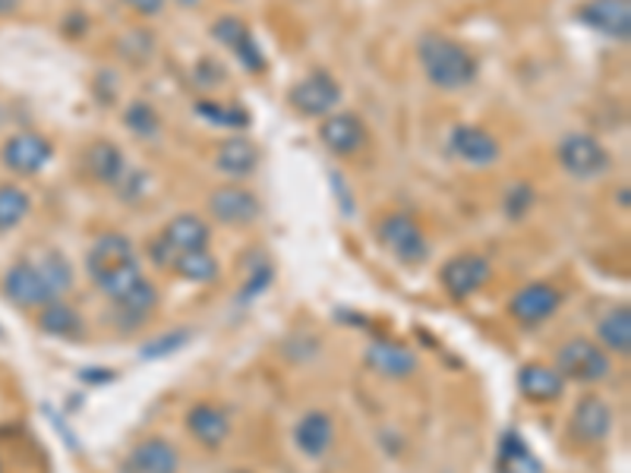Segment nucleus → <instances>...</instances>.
<instances>
[{
  "label": "nucleus",
  "mask_w": 631,
  "mask_h": 473,
  "mask_svg": "<svg viewBox=\"0 0 631 473\" xmlns=\"http://www.w3.org/2000/svg\"><path fill=\"white\" fill-rule=\"evenodd\" d=\"M70 287H73V269H70L67 256H60V252H48L38 262L23 259L3 279V294L23 309L48 307Z\"/></svg>",
  "instance_id": "obj_1"
},
{
  "label": "nucleus",
  "mask_w": 631,
  "mask_h": 473,
  "mask_svg": "<svg viewBox=\"0 0 631 473\" xmlns=\"http://www.w3.org/2000/svg\"><path fill=\"white\" fill-rule=\"evenodd\" d=\"M420 67L426 73V80L442 88V92H461L477 80V57L467 51L461 42L440 35V32H426L417 45Z\"/></svg>",
  "instance_id": "obj_2"
},
{
  "label": "nucleus",
  "mask_w": 631,
  "mask_h": 473,
  "mask_svg": "<svg viewBox=\"0 0 631 473\" xmlns=\"http://www.w3.org/2000/svg\"><path fill=\"white\" fill-rule=\"evenodd\" d=\"M209 240H212L209 224L202 222L199 215L184 212V215L171 218L165 230L152 240L149 256H152V262H155L159 269H174V262H177L184 252L206 250V247H209Z\"/></svg>",
  "instance_id": "obj_3"
},
{
  "label": "nucleus",
  "mask_w": 631,
  "mask_h": 473,
  "mask_svg": "<svg viewBox=\"0 0 631 473\" xmlns=\"http://www.w3.org/2000/svg\"><path fill=\"white\" fill-rule=\"evenodd\" d=\"M609 366L612 363L606 357V351L597 341H591V338H572L556 354V373L562 379L584 382V386L604 382L606 376H609Z\"/></svg>",
  "instance_id": "obj_4"
},
{
  "label": "nucleus",
  "mask_w": 631,
  "mask_h": 473,
  "mask_svg": "<svg viewBox=\"0 0 631 473\" xmlns=\"http://www.w3.org/2000/svg\"><path fill=\"white\" fill-rule=\"evenodd\" d=\"M376 237H379V244H383L385 250L392 252L398 262H405V265H420L430 256V244H426L420 224L413 222L411 215H401V212L398 215H385L383 222H379Z\"/></svg>",
  "instance_id": "obj_5"
},
{
  "label": "nucleus",
  "mask_w": 631,
  "mask_h": 473,
  "mask_svg": "<svg viewBox=\"0 0 631 473\" xmlns=\"http://www.w3.org/2000/svg\"><path fill=\"white\" fill-rule=\"evenodd\" d=\"M559 165L575 180H597L609 170V152L600 140L587 133H572L559 142Z\"/></svg>",
  "instance_id": "obj_6"
},
{
  "label": "nucleus",
  "mask_w": 631,
  "mask_h": 473,
  "mask_svg": "<svg viewBox=\"0 0 631 473\" xmlns=\"http://www.w3.org/2000/svg\"><path fill=\"white\" fill-rule=\"evenodd\" d=\"M490 275H493V265H490L487 256L461 252V256H452V259L442 265L440 281L448 297L467 300V297H474V294L490 281Z\"/></svg>",
  "instance_id": "obj_7"
},
{
  "label": "nucleus",
  "mask_w": 631,
  "mask_h": 473,
  "mask_svg": "<svg viewBox=\"0 0 631 473\" xmlns=\"http://www.w3.org/2000/svg\"><path fill=\"white\" fill-rule=\"evenodd\" d=\"M55 158V145L38 137V133H16L3 142L0 149V162L7 170L20 174V177H32L38 170H45V165Z\"/></svg>",
  "instance_id": "obj_8"
},
{
  "label": "nucleus",
  "mask_w": 631,
  "mask_h": 473,
  "mask_svg": "<svg viewBox=\"0 0 631 473\" xmlns=\"http://www.w3.org/2000/svg\"><path fill=\"white\" fill-rule=\"evenodd\" d=\"M288 102L294 105V111H301L303 117H323L338 108L341 102V85L335 83V76H329L326 70H316L309 76H303L301 83L291 88Z\"/></svg>",
  "instance_id": "obj_9"
},
{
  "label": "nucleus",
  "mask_w": 631,
  "mask_h": 473,
  "mask_svg": "<svg viewBox=\"0 0 631 473\" xmlns=\"http://www.w3.org/2000/svg\"><path fill=\"white\" fill-rule=\"evenodd\" d=\"M577 20L612 42H629L631 0H587V3H581Z\"/></svg>",
  "instance_id": "obj_10"
},
{
  "label": "nucleus",
  "mask_w": 631,
  "mask_h": 473,
  "mask_svg": "<svg viewBox=\"0 0 631 473\" xmlns=\"http://www.w3.org/2000/svg\"><path fill=\"white\" fill-rule=\"evenodd\" d=\"M612 429V411L600 394H584L569 419V436L577 446H597Z\"/></svg>",
  "instance_id": "obj_11"
},
{
  "label": "nucleus",
  "mask_w": 631,
  "mask_h": 473,
  "mask_svg": "<svg viewBox=\"0 0 631 473\" xmlns=\"http://www.w3.org/2000/svg\"><path fill=\"white\" fill-rule=\"evenodd\" d=\"M448 149L458 162L470 167H490L502 155L493 133H487L483 127H474V123H458L448 137Z\"/></svg>",
  "instance_id": "obj_12"
},
{
  "label": "nucleus",
  "mask_w": 631,
  "mask_h": 473,
  "mask_svg": "<svg viewBox=\"0 0 631 473\" xmlns=\"http://www.w3.org/2000/svg\"><path fill=\"white\" fill-rule=\"evenodd\" d=\"M209 212L215 215V222L247 227V224L259 222L262 202H259V196L249 193L247 187H221L209 196Z\"/></svg>",
  "instance_id": "obj_13"
},
{
  "label": "nucleus",
  "mask_w": 631,
  "mask_h": 473,
  "mask_svg": "<svg viewBox=\"0 0 631 473\" xmlns=\"http://www.w3.org/2000/svg\"><path fill=\"white\" fill-rule=\"evenodd\" d=\"M559 307H562V294H559L552 284H547V281H534V284H527V287H522V291L512 297L509 312H512L522 326H540V322H547L549 316Z\"/></svg>",
  "instance_id": "obj_14"
},
{
  "label": "nucleus",
  "mask_w": 631,
  "mask_h": 473,
  "mask_svg": "<svg viewBox=\"0 0 631 473\" xmlns=\"http://www.w3.org/2000/svg\"><path fill=\"white\" fill-rule=\"evenodd\" d=\"M133 259H137V250H133V244H130L124 234H102V237L92 244L89 256H85V269H89L92 281L98 284L102 279H108L110 272L124 269V265L133 262Z\"/></svg>",
  "instance_id": "obj_15"
},
{
  "label": "nucleus",
  "mask_w": 631,
  "mask_h": 473,
  "mask_svg": "<svg viewBox=\"0 0 631 473\" xmlns=\"http://www.w3.org/2000/svg\"><path fill=\"white\" fill-rule=\"evenodd\" d=\"M212 35L219 38L224 48L234 51V57L247 67L249 73H262L266 70V55L259 51V45H256L247 23L234 20V16H221L219 23L212 26Z\"/></svg>",
  "instance_id": "obj_16"
},
{
  "label": "nucleus",
  "mask_w": 631,
  "mask_h": 473,
  "mask_svg": "<svg viewBox=\"0 0 631 473\" xmlns=\"http://www.w3.org/2000/svg\"><path fill=\"white\" fill-rule=\"evenodd\" d=\"M319 140H323V145L329 149L331 155L348 158V155H354V152L363 149L366 127H363V120H360L358 114H331V117H326L323 130H319Z\"/></svg>",
  "instance_id": "obj_17"
},
{
  "label": "nucleus",
  "mask_w": 631,
  "mask_h": 473,
  "mask_svg": "<svg viewBox=\"0 0 631 473\" xmlns=\"http://www.w3.org/2000/svg\"><path fill=\"white\" fill-rule=\"evenodd\" d=\"M363 360L373 373H379L385 379H408V376L417 373V363H420L417 354L408 351L405 344H398V341H373L366 347Z\"/></svg>",
  "instance_id": "obj_18"
},
{
  "label": "nucleus",
  "mask_w": 631,
  "mask_h": 473,
  "mask_svg": "<svg viewBox=\"0 0 631 473\" xmlns=\"http://www.w3.org/2000/svg\"><path fill=\"white\" fill-rule=\"evenodd\" d=\"M335 442V423L326 411H309L303 414L301 423L294 426V446L301 448L306 458H323Z\"/></svg>",
  "instance_id": "obj_19"
},
{
  "label": "nucleus",
  "mask_w": 631,
  "mask_h": 473,
  "mask_svg": "<svg viewBox=\"0 0 631 473\" xmlns=\"http://www.w3.org/2000/svg\"><path fill=\"white\" fill-rule=\"evenodd\" d=\"M518 389L527 401L534 404H552L562 398L565 391V379L556 373V366H544V363H527L518 373Z\"/></svg>",
  "instance_id": "obj_20"
},
{
  "label": "nucleus",
  "mask_w": 631,
  "mask_h": 473,
  "mask_svg": "<svg viewBox=\"0 0 631 473\" xmlns=\"http://www.w3.org/2000/svg\"><path fill=\"white\" fill-rule=\"evenodd\" d=\"M259 145L247 137H231V140H224L219 145V152H215V167H219L221 174H227V177H249L256 167H259Z\"/></svg>",
  "instance_id": "obj_21"
},
{
  "label": "nucleus",
  "mask_w": 631,
  "mask_h": 473,
  "mask_svg": "<svg viewBox=\"0 0 631 473\" xmlns=\"http://www.w3.org/2000/svg\"><path fill=\"white\" fill-rule=\"evenodd\" d=\"M130 468L137 473H177L180 471V454L162 436H152L139 442L130 454Z\"/></svg>",
  "instance_id": "obj_22"
},
{
  "label": "nucleus",
  "mask_w": 631,
  "mask_h": 473,
  "mask_svg": "<svg viewBox=\"0 0 631 473\" xmlns=\"http://www.w3.org/2000/svg\"><path fill=\"white\" fill-rule=\"evenodd\" d=\"M187 429H190L192 439L199 446L219 448L227 439V433H231V419L215 404H196L187 414Z\"/></svg>",
  "instance_id": "obj_23"
},
{
  "label": "nucleus",
  "mask_w": 631,
  "mask_h": 473,
  "mask_svg": "<svg viewBox=\"0 0 631 473\" xmlns=\"http://www.w3.org/2000/svg\"><path fill=\"white\" fill-rule=\"evenodd\" d=\"M85 167L95 180L108 184V187H117L120 177H124V152L108 140H95L89 149H85Z\"/></svg>",
  "instance_id": "obj_24"
},
{
  "label": "nucleus",
  "mask_w": 631,
  "mask_h": 473,
  "mask_svg": "<svg viewBox=\"0 0 631 473\" xmlns=\"http://www.w3.org/2000/svg\"><path fill=\"white\" fill-rule=\"evenodd\" d=\"M499 473H547L540 458L527 448L522 433H505L499 442V461H495Z\"/></svg>",
  "instance_id": "obj_25"
},
{
  "label": "nucleus",
  "mask_w": 631,
  "mask_h": 473,
  "mask_svg": "<svg viewBox=\"0 0 631 473\" xmlns=\"http://www.w3.org/2000/svg\"><path fill=\"white\" fill-rule=\"evenodd\" d=\"M38 329L45 334H51V338H67V341H80L85 334V322L83 316L77 312L73 307H67V304H48V307H42L38 312Z\"/></svg>",
  "instance_id": "obj_26"
},
{
  "label": "nucleus",
  "mask_w": 631,
  "mask_h": 473,
  "mask_svg": "<svg viewBox=\"0 0 631 473\" xmlns=\"http://www.w3.org/2000/svg\"><path fill=\"white\" fill-rule=\"evenodd\" d=\"M597 338H600V344L609 347L612 354H629L631 351V312L629 307H619L612 309L609 316H604V322H600V329H597Z\"/></svg>",
  "instance_id": "obj_27"
},
{
  "label": "nucleus",
  "mask_w": 631,
  "mask_h": 473,
  "mask_svg": "<svg viewBox=\"0 0 631 473\" xmlns=\"http://www.w3.org/2000/svg\"><path fill=\"white\" fill-rule=\"evenodd\" d=\"M28 212H32V199L26 190L13 184H0V234L20 227Z\"/></svg>",
  "instance_id": "obj_28"
},
{
  "label": "nucleus",
  "mask_w": 631,
  "mask_h": 473,
  "mask_svg": "<svg viewBox=\"0 0 631 473\" xmlns=\"http://www.w3.org/2000/svg\"><path fill=\"white\" fill-rule=\"evenodd\" d=\"M117 307H120V316H124L130 326H139V322H145V319L152 316V309L159 307V291L142 279L124 300H117Z\"/></svg>",
  "instance_id": "obj_29"
},
{
  "label": "nucleus",
  "mask_w": 631,
  "mask_h": 473,
  "mask_svg": "<svg viewBox=\"0 0 631 473\" xmlns=\"http://www.w3.org/2000/svg\"><path fill=\"white\" fill-rule=\"evenodd\" d=\"M171 272H177L180 279L187 281H212L219 279V259L212 256L209 250H196V252H184L177 262H174V269Z\"/></svg>",
  "instance_id": "obj_30"
},
{
  "label": "nucleus",
  "mask_w": 631,
  "mask_h": 473,
  "mask_svg": "<svg viewBox=\"0 0 631 473\" xmlns=\"http://www.w3.org/2000/svg\"><path fill=\"white\" fill-rule=\"evenodd\" d=\"M196 114L221 130H244L249 127V114L244 105H219V102H196Z\"/></svg>",
  "instance_id": "obj_31"
},
{
  "label": "nucleus",
  "mask_w": 631,
  "mask_h": 473,
  "mask_svg": "<svg viewBox=\"0 0 631 473\" xmlns=\"http://www.w3.org/2000/svg\"><path fill=\"white\" fill-rule=\"evenodd\" d=\"M139 281H142V269H139V259H133V262H127L124 269L110 272L108 279L98 281V287H102L105 297H110V300L117 304V300H124V297L137 287Z\"/></svg>",
  "instance_id": "obj_32"
},
{
  "label": "nucleus",
  "mask_w": 631,
  "mask_h": 473,
  "mask_svg": "<svg viewBox=\"0 0 631 473\" xmlns=\"http://www.w3.org/2000/svg\"><path fill=\"white\" fill-rule=\"evenodd\" d=\"M124 123L137 133V137H145V140H152L155 133H159V127H162V120H159V111L152 108V105H145V102H133L127 114H124Z\"/></svg>",
  "instance_id": "obj_33"
},
{
  "label": "nucleus",
  "mask_w": 631,
  "mask_h": 473,
  "mask_svg": "<svg viewBox=\"0 0 631 473\" xmlns=\"http://www.w3.org/2000/svg\"><path fill=\"white\" fill-rule=\"evenodd\" d=\"M187 338H190V332L162 334V338H155V341L142 344V347H139V357H142V360H159V357H167V354L180 351V347L187 344Z\"/></svg>",
  "instance_id": "obj_34"
},
{
  "label": "nucleus",
  "mask_w": 631,
  "mask_h": 473,
  "mask_svg": "<svg viewBox=\"0 0 631 473\" xmlns=\"http://www.w3.org/2000/svg\"><path fill=\"white\" fill-rule=\"evenodd\" d=\"M530 205H534V190H530V184H515V187L509 190V199H505V212H509L512 218H522Z\"/></svg>",
  "instance_id": "obj_35"
},
{
  "label": "nucleus",
  "mask_w": 631,
  "mask_h": 473,
  "mask_svg": "<svg viewBox=\"0 0 631 473\" xmlns=\"http://www.w3.org/2000/svg\"><path fill=\"white\" fill-rule=\"evenodd\" d=\"M269 281H272V265L266 262V265H259L253 275H249V281H247V291L241 294V300H253V297H259L266 287H269Z\"/></svg>",
  "instance_id": "obj_36"
},
{
  "label": "nucleus",
  "mask_w": 631,
  "mask_h": 473,
  "mask_svg": "<svg viewBox=\"0 0 631 473\" xmlns=\"http://www.w3.org/2000/svg\"><path fill=\"white\" fill-rule=\"evenodd\" d=\"M127 7H133L142 16H155L159 10H165V0H124Z\"/></svg>",
  "instance_id": "obj_37"
},
{
  "label": "nucleus",
  "mask_w": 631,
  "mask_h": 473,
  "mask_svg": "<svg viewBox=\"0 0 631 473\" xmlns=\"http://www.w3.org/2000/svg\"><path fill=\"white\" fill-rule=\"evenodd\" d=\"M16 10V0H0V16L3 13H13Z\"/></svg>",
  "instance_id": "obj_38"
},
{
  "label": "nucleus",
  "mask_w": 631,
  "mask_h": 473,
  "mask_svg": "<svg viewBox=\"0 0 631 473\" xmlns=\"http://www.w3.org/2000/svg\"><path fill=\"white\" fill-rule=\"evenodd\" d=\"M177 3H180V7H184V10H192V7H199V3H202V0H177Z\"/></svg>",
  "instance_id": "obj_39"
},
{
  "label": "nucleus",
  "mask_w": 631,
  "mask_h": 473,
  "mask_svg": "<svg viewBox=\"0 0 631 473\" xmlns=\"http://www.w3.org/2000/svg\"><path fill=\"white\" fill-rule=\"evenodd\" d=\"M0 123H3V108H0Z\"/></svg>",
  "instance_id": "obj_40"
},
{
  "label": "nucleus",
  "mask_w": 631,
  "mask_h": 473,
  "mask_svg": "<svg viewBox=\"0 0 631 473\" xmlns=\"http://www.w3.org/2000/svg\"><path fill=\"white\" fill-rule=\"evenodd\" d=\"M0 338H3V329H0Z\"/></svg>",
  "instance_id": "obj_41"
}]
</instances>
